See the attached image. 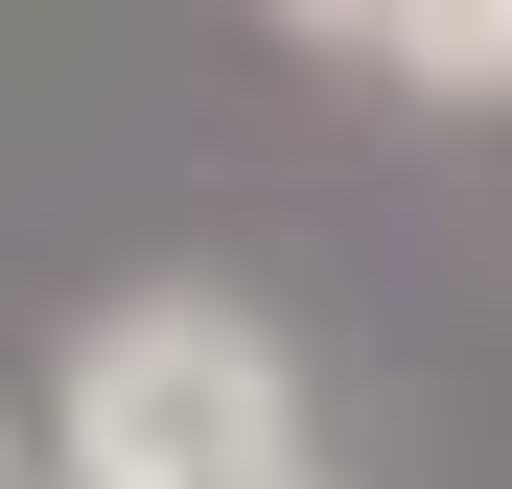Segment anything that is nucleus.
<instances>
[{
    "label": "nucleus",
    "instance_id": "nucleus-1",
    "mask_svg": "<svg viewBox=\"0 0 512 489\" xmlns=\"http://www.w3.org/2000/svg\"><path fill=\"white\" fill-rule=\"evenodd\" d=\"M47 443L117 466V489H280V466H303V350H280L233 280H140V303L70 326Z\"/></svg>",
    "mask_w": 512,
    "mask_h": 489
},
{
    "label": "nucleus",
    "instance_id": "nucleus-2",
    "mask_svg": "<svg viewBox=\"0 0 512 489\" xmlns=\"http://www.w3.org/2000/svg\"><path fill=\"white\" fill-rule=\"evenodd\" d=\"M303 47L326 70H396L419 117H489L512 94V0H303Z\"/></svg>",
    "mask_w": 512,
    "mask_h": 489
},
{
    "label": "nucleus",
    "instance_id": "nucleus-3",
    "mask_svg": "<svg viewBox=\"0 0 512 489\" xmlns=\"http://www.w3.org/2000/svg\"><path fill=\"white\" fill-rule=\"evenodd\" d=\"M0 489H117V466H70V443L24 420V443H0ZM280 489H326V466H280Z\"/></svg>",
    "mask_w": 512,
    "mask_h": 489
}]
</instances>
